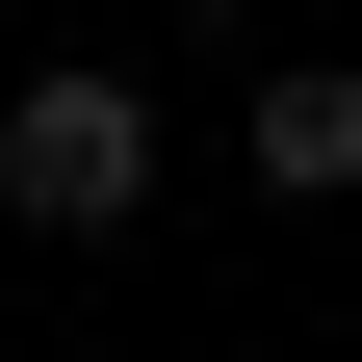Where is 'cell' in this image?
<instances>
[{
    "instance_id": "cell-1",
    "label": "cell",
    "mask_w": 362,
    "mask_h": 362,
    "mask_svg": "<svg viewBox=\"0 0 362 362\" xmlns=\"http://www.w3.org/2000/svg\"><path fill=\"white\" fill-rule=\"evenodd\" d=\"M0 207H26V233H129V207H156V104H129L104 52H52L0 104Z\"/></svg>"
},
{
    "instance_id": "cell-2",
    "label": "cell",
    "mask_w": 362,
    "mask_h": 362,
    "mask_svg": "<svg viewBox=\"0 0 362 362\" xmlns=\"http://www.w3.org/2000/svg\"><path fill=\"white\" fill-rule=\"evenodd\" d=\"M233 129H259V207H362V52H259Z\"/></svg>"
}]
</instances>
